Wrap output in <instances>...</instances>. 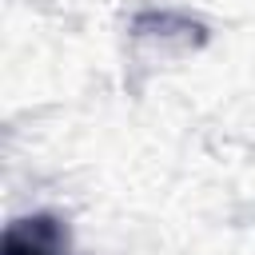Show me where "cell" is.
Listing matches in <instances>:
<instances>
[{
  "label": "cell",
  "instance_id": "obj_1",
  "mask_svg": "<svg viewBox=\"0 0 255 255\" xmlns=\"http://www.w3.org/2000/svg\"><path fill=\"white\" fill-rule=\"evenodd\" d=\"M4 255H68L64 251V231L48 215L16 219L4 231Z\"/></svg>",
  "mask_w": 255,
  "mask_h": 255
}]
</instances>
